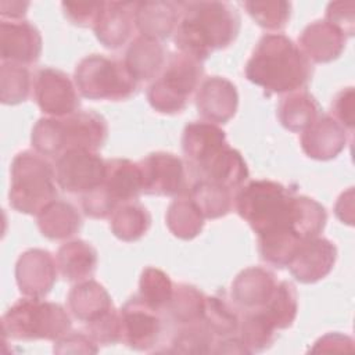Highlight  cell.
<instances>
[{
    "label": "cell",
    "mask_w": 355,
    "mask_h": 355,
    "mask_svg": "<svg viewBox=\"0 0 355 355\" xmlns=\"http://www.w3.org/2000/svg\"><path fill=\"white\" fill-rule=\"evenodd\" d=\"M60 275L72 283L92 279L97 269V250L85 240L64 243L55 255Z\"/></svg>",
    "instance_id": "obj_27"
},
{
    "label": "cell",
    "mask_w": 355,
    "mask_h": 355,
    "mask_svg": "<svg viewBox=\"0 0 355 355\" xmlns=\"http://www.w3.org/2000/svg\"><path fill=\"white\" fill-rule=\"evenodd\" d=\"M57 179L54 166L42 154L24 150L18 153L10 168V205L26 215H37L57 200Z\"/></svg>",
    "instance_id": "obj_4"
},
{
    "label": "cell",
    "mask_w": 355,
    "mask_h": 355,
    "mask_svg": "<svg viewBox=\"0 0 355 355\" xmlns=\"http://www.w3.org/2000/svg\"><path fill=\"white\" fill-rule=\"evenodd\" d=\"M54 169L57 184L61 190L85 196L103 184L105 161L97 151L71 148L57 158Z\"/></svg>",
    "instance_id": "obj_9"
},
{
    "label": "cell",
    "mask_w": 355,
    "mask_h": 355,
    "mask_svg": "<svg viewBox=\"0 0 355 355\" xmlns=\"http://www.w3.org/2000/svg\"><path fill=\"white\" fill-rule=\"evenodd\" d=\"M33 87L31 72L26 67L12 62H1L0 67V100L7 105L25 101Z\"/></svg>",
    "instance_id": "obj_39"
},
{
    "label": "cell",
    "mask_w": 355,
    "mask_h": 355,
    "mask_svg": "<svg viewBox=\"0 0 355 355\" xmlns=\"http://www.w3.org/2000/svg\"><path fill=\"white\" fill-rule=\"evenodd\" d=\"M196 107L204 121L226 123L236 115L239 107L237 89L223 76L205 78L196 92Z\"/></svg>",
    "instance_id": "obj_16"
},
{
    "label": "cell",
    "mask_w": 355,
    "mask_h": 355,
    "mask_svg": "<svg viewBox=\"0 0 355 355\" xmlns=\"http://www.w3.org/2000/svg\"><path fill=\"white\" fill-rule=\"evenodd\" d=\"M336 216L347 225H354V187L341 193L334 207Z\"/></svg>",
    "instance_id": "obj_47"
},
{
    "label": "cell",
    "mask_w": 355,
    "mask_h": 355,
    "mask_svg": "<svg viewBox=\"0 0 355 355\" xmlns=\"http://www.w3.org/2000/svg\"><path fill=\"white\" fill-rule=\"evenodd\" d=\"M189 197L196 202L205 219L226 216L234 202L233 190L204 179L196 180L189 189Z\"/></svg>",
    "instance_id": "obj_30"
},
{
    "label": "cell",
    "mask_w": 355,
    "mask_h": 355,
    "mask_svg": "<svg viewBox=\"0 0 355 355\" xmlns=\"http://www.w3.org/2000/svg\"><path fill=\"white\" fill-rule=\"evenodd\" d=\"M244 7L250 17L268 31H282L288 24L291 15V3L282 0L245 1Z\"/></svg>",
    "instance_id": "obj_40"
},
{
    "label": "cell",
    "mask_w": 355,
    "mask_h": 355,
    "mask_svg": "<svg viewBox=\"0 0 355 355\" xmlns=\"http://www.w3.org/2000/svg\"><path fill=\"white\" fill-rule=\"evenodd\" d=\"M37 227L49 240H67L82 227V216L76 207L64 200H54L37 215Z\"/></svg>",
    "instance_id": "obj_28"
},
{
    "label": "cell",
    "mask_w": 355,
    "mask_h": 355,
    "mask_svg": "<svg viewBox=\"0 0 355 355\" xmlns=\"http://www.w3.org/2000/svg\"><path fill=\"white\" fill-rule=\"evenodd\" d=\"M180 18V6L173 1L136 3L135 22L141 36L165 40L175 33Z\"/></svg>",
    "instance_id": "obj_23"
},
{
    "label": "cell",
    "mask_w": 355,
    "mask_h": 355,
    "mask_svg": "<svg viewBox=\"0 0 355 355\" xmlns=\"http://www.w3.org/2000/svg\"><path fill=\"white\" fill-rule=\"evenodd\" d=\"M236 336L247 354H255L268 349L275 343L277 330L261 309H252L245 311L244 316L240 318Z\"/></svg>",
    "instance_id": "obj_34"
},
{
    "label": "cell",
    "mask_w": 355,
    "mask_h": 355,
    "mask_svg": "<svg viewBox=\"0 0 355 355\" xmlns=\"http://www.w3.org/2000/svg\"><path fill=\"white\" fill-rule=\"evenodd\" d=\"M73 82L79 94L89 100H128L139 87L123 60L103 54L82 58L75 67Z\"/></svg>",
    "instance_id": "obj_7"
},
{
    "label": "cell",
    "mask_w": 355,
    "mask_h": 355,
    "mask_svg": "<svg viewBox=\"0 0 355 355\" xmlns=\"http://www.w3.org/2000/svg\"><path fill=\"white\" fill-rule=\"evenodd\" d=\"M354 341L351 337L341 334V333H327L320 337L313 348L312 352H345L354 349Z\"/></svg>",
    "instance_id": "obj_46"
},
{
    "label": "cell",
    "mask_w": 355,
    "mask_h": 355,
    "mask_svg": "<svg viewBox=\"0 0 355 355\" xmlns=\"http://www.w3.org/2000/svg\"><path fill=\"white\" fill-rule=\"evenodd\" d=\"M319 115L320 107L316 98L305 89L284 94L277 105V118L282 126L294 133L304 132Z\"/></svg>",
    "instance_id": "obj_29"
},
{
    "label": "cell",
    "mask_w": 355,
    "mask_h": 355,
    "mask_svg": "<svg viewBox=\"0 0 355 355\" xmlns=\"http://www.w3.org/2000/svg\"><path fill=\"white\" fill-rule=\"evenodd\" d=\"M337 247L326 237H311L304 240L287 268L300 283L312 284L324 279L334 268Z\"/></svg>",
    "instance_id": "obj_14"
},
{
    "label": "cell",
    "mask_w": 355,
    "mask_h": 355,
    "mask_svg": "<svg viewBox=\"0 0 355 355\" xmlns=\"http://www.w3.org/2000/svg\"><path fill=\"white\" fill-rule=\"evenodd\" d=\"M347 36L326 19H318L304 28L298 46L311 62L326 64L337 60L345 49Z\"/></svg>",
    "instance_id": "obj_20"
},
{
    "label": "cell",
    "mask_w": 355,
    "mask_h": 355,
    "mask_svg": "<svg viewBox=\"0 0 355 355\" xmlns=\"http://www.w3.org/2000/svg\"><path fill=\"white\" fill-rule=\"evenodd\" d=\"M165 220L169 232L180 240H193L202 232L205 223L204 215L189 194L176 197L169 204Z\"/></svg>",
    "instance_id": "obj_31"
},
{
    "label": "cell",
    "mask_w": 355,
    "mask_h": 355,
    "mask_svg": "<svg viewBox=\"0 0 355 355\" xmlns=\"http://www.w3.org/2000/svg\"><path fill=\"white\" fill-rule=\"evenodd\" d=\"M135 12L136 3L133 1H103L93 25L97 40L111 50L126 44L136 29Z\"/></svg>",
    "instance_id": "obj_18"
},
{
    "label": "cell",
    "mask_w": 355,
    "mask_h": 355,
    "mask_svg": "<svg viewBox=\"0 0 355 355\" xmlns=\"http://www.w3.org/2000/svg\"><path fill=\"white\" fill-rule=\"evenodd\" d=\"M71 326L62 305L33 297L15 301L1 316L3 336L17 341H55L71 331Z\"/></svg>",
    "instance_id": "obj_5"
},
{
    "label": "cell",
    "mask_w": 355,
    "mask_h": 355,
    "mask_svg": "<svg viewBox=\"0 0 355 355\" xmlns=\"http://www.w3.org/2000/svg\"><path fill=\"white\" fill-rule=\"evenodd\" d=\"M123 62L137 83L148 82L161 73L166 62L165 47L159 40L139 35L130 42Z\"/></svg>",
    "instance_id": "obj_24"
},
{
    "label": "cell",
    "mask_w": 355,
    "mask_h": 355,
    "mask_svg": "<svg viewBox=\"0 0 355 355\" xmlns=\"http://www.w3.org/2000/svg\"><path fill=\"white\" fill-rule=\"evenodd\" d=\"M259 309L277 331L291 327L298 313V293L295 286L288 280L277 282L270 298Z\"/></svg>",
    "instance_id": "obj_35"
},
{
    "label": "cell",
    "mask_w": 355,
    "mask_h": 355,
    "mask_svg": "<svg viewBox=\"0 0 355 355\" xmlns=\"http://www.w3.org/2000/svg\"><path fill=\"white\" fill-rule=\"evenodd\" d=\"M143 193L180 197L189 193V175L182 158L172 153L155 151L139 161Z\"/></svg>",
    "instance_id": "obj_10"
},
{
    "label": "cell",
    "mask_w": 355,
    "mask_h": 355,
    "mask_svg": "<svg viewBox=\"0 0 355 355\" xmlns=\"http://www.w3.org/2000/svg\"><path fill=\"white\" fill-rule=\"evenodd\" d=\"M29 7V1H1V19H22Z\"/></svg>",
    "instance_id": "obj_48"
},
{
    "label": "cell",
    "mask_w": 355,
    "mask_h": 355,
    "mask_svg": "<svg viewBox=\"0 0 355 355\" xmlns=\"http://www.w3.org/2000/svg\"><path fill=\"white\" fill-rule=\"evenodd\" d=\"M151 226L148 209L137 202L130 201L119 205L110 216V227L114 236L122 241L140 240Z\"/></svg>",
    "instance_id": "obj_32"
},
{
    "label": "cell",
    "mask_w": 355,
    "mask_h": 355,
    "mask_svg": "<svg viewBox=\"0 0 355 355\" xmlns=\"http://www.w3.org/2000/svg\"><path fill=\"white\" fill-rule=\"evenodd\" d=\"M1 62L31 65L42 54L43 40L39 29L26 19L0 21Z\"/></svg>",
    "instance_id": "obj_15"
},
{
    "label": "cell",
    "mask_w": 355,
    "mask_h": 355,
    "mask_svg": "<svg viewBox=\"0 0 355 355\" xmlns=\"http://www.w3.org/2000/svg\"><path fill=\"white\" fill-rule=\"evenodd\" d=\"M173 40L178 50L198 61L229 47L240 32V15L226 1H180Z\"/></svg>",
    "instance_id": "obj_2"
},
{
    "label": "cell",
    "mask_w": 355,
    "mask_h": 355,
    "mask_svg": "<svg viewBox=\"0 0 355 355\" xmlns=\"http://www.w3.org/2000/svg\"><path fill=\"white\" fill-rule=\"evenodd\" d=\"M85 331L92 337L93 341L101 345H112L122 341L119 311L112 308L98 319L86 323Z\"/></svg>",
    "instance_id": "obj_41"
},
{
    "label": "cell",
    "mask_w": 355,
    "mask_h": 355,
    "mask_svg": "<svg viewBox=\"0 0 355 355\" xmlns=\"http://www.w3.org/2000/svg\"><path fill=\"white\" fill-rule=\"evenodd\" d=\"M78 89L71 78L55 68L39 69L33 79V97L40 111L49 116L62 118L78 111Z\"/></svg>",
    "instance_id": "obj_11"
},
{
    "label": "cell",
    "mask_w": 355,
    "mask_h": 355,
    "mask_svg": "<svg viewBox=\"0 0 355 355\" xmlns=\"http://www.w3.org/2000/svg\"><path fill=\"white\" fill-rule=\"evenodd\" d=\"M205 297L196 286L187 283L175 284L172 298L165 311L176 326L202 322Z\"/></svg>",
    "instance_id": "obj_33"
},
{
    "label": "cell",
    "mask_w": 355,
    "mask_h": 355,
    "mask_svg": "<svg viewBox=\"0 0 355 355\" xmlns=\"http://www.w3.org/2000/svg\"><path fill=\"white\" fill-rule=\"evenodd\" d=\"M354 100L355 93L354 87H345L341 89L331 101V116L348 132L351 133L354 130Z\"/></svg>",
    "instance_id": "obj_45"
},
{
    "label": "cell",
    "mask_w": 355,
    "mask_h": 355,
    "mask_svg": "<svg viewBox=\"0 0 355 355\" xmlns=\"http://www.w3.org/2000/svg\"><path fill=\"white\" fill-rule=\"evenodd\" d=\"M313 73L312 62L300 46L283 33L263 35L245 64V78L266 93L304 90Z\"/></svg>",
    "instance_id": "obj_3"
},
{
    "label": "cell",
    "mask_w": 355,
    "mask_h": 355,
    "mask_svg": "<svg viewBox=\"0 0 355 355\" xmlns=\"http://www.w3.org/2000/svg\"><path fill=\"white\" fill-rule=\"evenodd\" d=\"M226 133L219 125L207 121H194L184 126L182 135V151L190 172L196 176L198 171L225 146Z\"/></svg>",
    "instance_id": "obj_17"
},
{
    "label": "cell",
    "mask_w": 355,
    "mask_h": 355,
    "mask_svg": "<svg viewBox=\"0 0 355 355\" xmlns=\"http://www.w3.org/2000/svg\"><path fill=\"white\" fill-rule=\"evenodd\" d=\"M202 75L201 61L180 51L171 54L161 73L148 86V104L159 114L182 112L202 82Z\"/></svg>",
    "instance_id": "obj_6"
},
{
    "label": "cell",
    "mask_w": 355,
    "mask_h": 355,
    "mask_svg": "<svg viewBox=\"0 0 355 355\" xmlns=\"http://www.w3.org/2000/svg\"><path fill=\"white\" fill-rule=\"evenodd\" d=\"M103 1H64L61 3L65 18L82 28L94 25L96 18L101 10Z\"/></svg>",
    "instance_id": "obj_42"
},
{
    "label": "cell",
    "mask_w": 355,
    "mask_h": 355,
    "mask_svg": "<svg viewBox=\"0 0 355 355\" xmlns=\"http://www.w3.org/2000/svg\"><path fill=\"white\" fill-rule=\"evenodd\" d=\"M327 22L337 26L345 36H352L355 32V3L354 1H333L326 8Z\"/></svg>",
    "instance_id": "obj_44"
},
{
    "label": "cell",
    "mask_w": 355,
    "mask_h": 355,
    "mask_svg": "<svg viewBox=\"0 0 355 355\" xmlns=\"http://www.w3.org/2000/svg\"><path fill=\"white\" fill-rule=\"evenodd\" d=\"M250 176L248 166L241 153L229 144L216 153L194 176L219 183L230 190L241 187Z\"/></svg>",
    "instance_id": "obj_26"
},
{
    "label": "cell",
    "mask_w": 355,
    "mask_h": 355,
    "mask_svg": "<svg viewBox=\"0 0 355 355\" xmlns=\"http://www.w3.org/2000/svg\"><path fill=\"white\" fill-rule=\"evenodd\" d=\"M114 308L112 298L103 284L93 279L75 283L68 293V309L79 322L90 323Z\"/></svg>",
    "instance_id": "obj_25"
},
{
    "label": "cell",
    "mask_w": 355,
    "mask_h": 355,
    "mask_svg": "<svg viewBox=\"0 0 355 355\" xmlns=\"http://www.w3.org/2000/svg\"><path fill=\"white\" fill-rule=\"evenodd\" d=\"M277 284L276 276L262 266L243 269L232 282V301L244 311L262 308Z\"/></svg>",
    "instance_id": "obj_21"
},
{
    "label": "cell",
    "mask_w": 355,
    "mask_h": 355,
    "mask_svg": "<svg viewBox=\"0 0 355 355\" xmlns=\"http://www.w3.org/2000/svg\"><path fill=\"white\" fill-rule=\"evenodd\" d=\"M49 137L58 157L71 148L97 151L108 137V125L103 115L94 111L78 110L62 118L51 116Z\"/></svg>",
    "instance_id": "obj_8"
},
{
    "label": "cell",
    "mask_w": 355,
    "mask_h": 355,
    "mask_svg": "<svg viewBox=\"0 0 355 355\" xmlns=\"http://www.w3.org/2000/svg\"><path fill=\"white\" fill-rule=\"evenodd\" d=\"M98 344L86 331H68L54 341L57 354H97Z\"/></svg>",
    "instance_id": "obj_43"
},
{
    "label": "cell",
    "mask_w": 355,
    "mask_h": 355,
    "mask_svg": "<svg viewBox=\"0 0 355 355\" xmlns=\"http://www.w3.org/2000/svg\"><path fill=\"white\" fill-rule=\"evenodd\" d=\"M122 343L136 351H154L164 333L159 311L143 302L139 295L132 297L119 309Z\"/></svg>",
    "instance_id": "obj_12"
},
{
    "label": "cell",
    "mask_w": 355,
    "mask_h": 355,
    "mask_svg": "<svg viewBox=\"0 0 355 355\" xmlns=\"http://www.w3.org/2000/svg\"><path fill=\"white\" fill-rule=\"evenodd\" d=\"M348 132L331 116L319 115L316 121L301 132V148L312 159L329 161L336 158L347 146Z\"/></svg>",
    "instance_id": "obj_19"
},
{
    "label": "cell",
    "mask_w": 355,
    "mask_h": 355,
    "mask_svg": "<svg viewBox=\"0 0 355 355\" xmlns=\"http://www.w3.org/2000/svg\"><path fill=\"white\" fill-rule=\"evenodd\" d=\"M202 322L216 338H225L237 334L240 316L223 295L215 294L205 297Z\"/></svg>",
    "instance_id": "obj_37"
},
{
    "label": "cell",
    "mask_w": 355,
    "mask_h": 355,
    "mask_svg": "<svg viewBox=\"0 0 355 355\" xmlns=\"http://www.w3.org/2000/svg\"><path fill=\"white\" fill-rule=\"evenodd\" d=\"M233 207L257 237L293 233L302 240L319 236L327 222L326 208L316 200L270 179H255L239 187Z\"/></svg>",
    "instance_id": "obj_1"
},
{
    "label": "cell",
    "mask_w": 355,
    "mask_h": 355,
    "mask_svg": "<svg viewBox=\"0 0 355 355\" xmlns=\"http://www.w3.org/2000/svg\"><path fill=\"white\" fill-rule=\"evenodd\" d=\"M175 284L171 277L161 269L147 266L139 280V298L155 311H165L168 306Z\"/></svg>",
    "instance_id": "obj_38"
},
{
    "label": "cell",
    "mask_w": 355,
    "mask_h": 355,
    "mask_svg": "<svg viewBox=\"0 0 355 355\" xmlns=\"http://www.w3.org/2000/svg\"><path fill=\"white\" fill-rule=\"evenodd\" d=\"M215 334L205 326L204 322L178 326L173 331L168 348L162 352L172 354H209L216 343Z\"/></svg>",
    "instance_id": "obj_36"
},
{
    "label": "cell",
    "mask_w": 355,
    "mask_h": 355,
    "mask_svg": "<svg viewBox=\"0 0 355 355\" xmlns=\"http://www.w3.org/2000/svg\"><path fill=\"white\" fill-rule=\"evenodd\" d=\"M118 208L136 201L143 194V179L139 162L128 158H112L105 161V176L100 186Z\"/></svg>",
    "instance_id": "obj_22"
},
{
    "label": "cell",
    "mask_w": 355,
    "mask_h": 355,
    "mask_svg": "<svg viewBox=\"0 0 355 355\" xmlns=\"http://www.w3.org/2000/svg\"><path fill=\"white\" fill-rule=\"evenodd\" d=\"M58 275L57 259L43 248L24 251L15 263V282L25 297L43 298L47 295Z\"/></svg>",
    "instance_id": "obj_13"
}]
</instances>
